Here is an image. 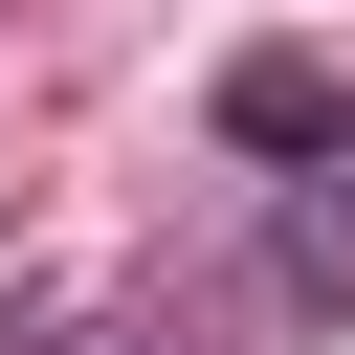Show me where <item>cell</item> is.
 <instances>
[{
  "mask_svg": "<svg viewBox=\"0 0 355 355\" xmlns=\"http://www.w3.org/2000/svg\"><path fill=\"white\" fill-rule=\"evenodd\" d=\"M222 133H244V155H355V89H333V67H244Z\"/></svg>",
  "mask_w": 355,
  "mask_h": 355,
  "instance_id": "obj_1",
  "label": "cell"
}]
</instances>
